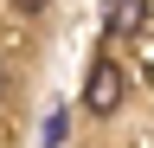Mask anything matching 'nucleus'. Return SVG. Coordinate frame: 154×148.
I'll return each mask as SVG.
<instances>
[{"label": "nucleus", "mask_w": 154, "mask_h": 148, "mask_svg": "<svg viewBox=\"0 0 154 148\" xmlns=\"http://www.w3.org/2000/svg\"><path fill=\"white\" fill-rule=\"evenodd\" d=\"M148 26V0H109V32H141Z\"/></svg>", "instance_id": "2"}, {"label": "nucleus", "mask_w": 154, "mask_h": 148, "mask_svg": "<svg viewBox=\"0 0 154 148\" xmlns=\"http://www.w3.org/2000/svg\"><path fill=\"white\" fill-rule=\"evenodd\" d=\"M122 65H116V58H96L90 65V84H84V109H90V116H116V109H122Z\"/></svg>", "instance_id": "1"}, {"label": "nucleus", "mask_w": 154, "mask_h": 148, "mask_svg": "<svg viewBox=\"0 0 154 148\" xmlns=\"http://www.w3.org/2000/svg\"><path fill=\"white\" fill-rule=\"evenodd\" d=\"M13 7H19V13H45L51 0H13Z\"/></svg>", "instance_id": "3"}]
</instances>
